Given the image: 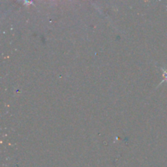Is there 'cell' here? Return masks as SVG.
Masks as SVG:
<instances>
[{
	"label": "cell",
	"instance_id": "obj_1",
	"mask_svg": "<svg viewBox=\"0 0 167 167\" xmlns=\"http://www.w3.org/2000/svg\"><path fill=\"white\" fill-rule=\"evenodd\" d=\"M162 70H163V72H164V77H165V79H164V81H165V80H167V69L166 70V69H163V68H162Z\"/></svg>",
	"mask_w": 167,
	"mask_h": 167
}]
</instances>
